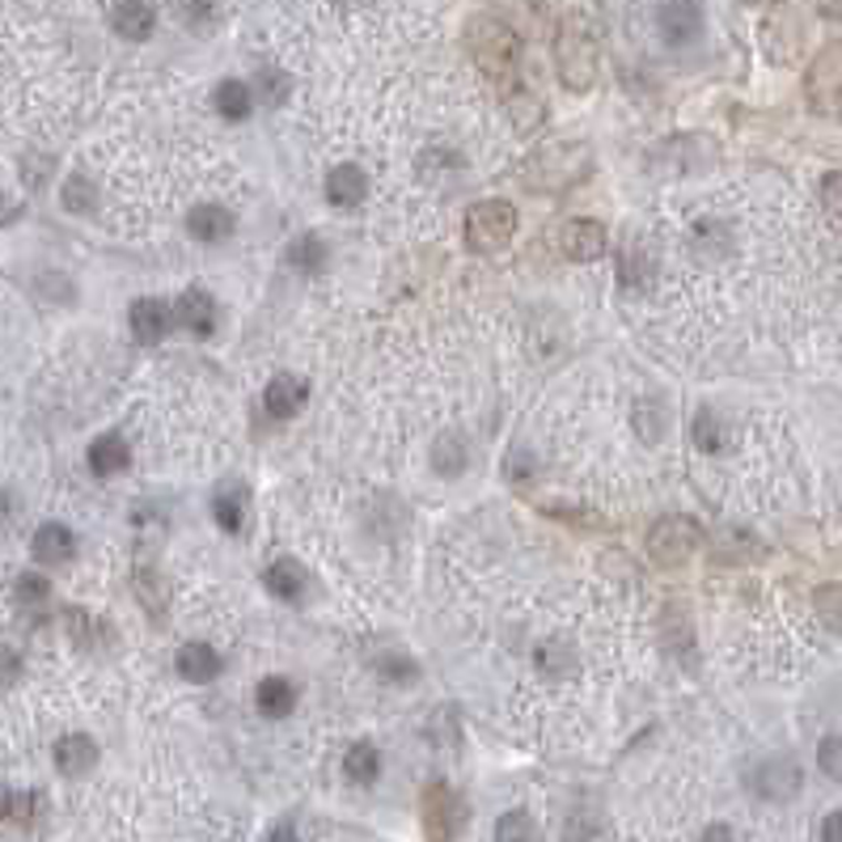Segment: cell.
I'll return each mask as SVG.
<instances>
[{
  "mask_svg": "<svg viewBox=\"0 0 842 842\" xmlns=\"http://www.w3.org/2000/svg\"><path fill=\"white\" fill-rule=\"evenodd\" d=\"M618 271H623L626 292H644L652 284V263H648V254H640V250H626Z\"/></svg>",
  "mask_w": 842,
  "mask_h": 842,
  "instance_id": "obj_33",
  "label": "cell"
},
{
  "mask_svg": "<svg viewBox=\"0 0 842 842\" xmlns=\"http://www.w3.org/2000/svg\"><path fill=\"white\" fill-rule=\"evenodd\" d=\"M698 842H737V839H732V830H728V825H707V830L698 834Z\"/></svg>",
  "mask_w": 842,
  "mask_h": 842,
  "instance_id": "obj_45",
  "label": "cell"
},
{
  "mask_svg": "<svg viewBox=\"0 0 842 842\" xmlns=\"http://www.w3.org/2000/svg\"><path fill=\"white\" fill-rule=\"evenodd\" d=\"M559 250H563L572 263H593V259H602L605 225L602 220H589V217L563 220V229H559Z\"/></svg>",
  "mask_w": 842,
  "mask_h": 842,
  "instance_id": "obj_8",
  "label": "cell"
},
{
  "mask_svg": "<svg viewBox=\"0 0 842 842\" xmlns=\"http://www.w3.org/2000/svg\"><path fill=\"white\" fill-rule=\"evenodd\" d=\"M711 554H716V563H753V559H762L767 547L746 530H724L716 542H711Z\"/></svg>",
  "mask_w": 842,
  "mask_h": 842,
  "instance_id": "obj_23",
  "label": "cell"
},
{
  "mask_svg": "<svg viewBox=\"0 0 842 842\" xmlns=\"http://www.w3.org/2000/svg\"><path fill=\"white\" fill-rule=\"evenodd\" d=\"M39 813V792H25V796H13V809H9V818L18 821H30Z\"/></svg>",
  "mask_w": 842,
  "mask_h": 842,
  "instance_id": "obj_43",
  "label": "cell"
},
{
  "mask_svg": "<svg viewBox=\"0 0 842 842\" xmlns=\"http://www.w3.org/2000/svg\"><path fill=\"white\" fill-rule=\"evenodd\" d=\"M13 593H18V602L22 605H43L51 597V584H48V576H39V572H22L18 584H13Z\"/></svg>",
  "mask_w": 842,
  "mask_h": 842,
  "instance_id": "obj_36",
  "label": "cell"
},
{
  "mask_svg": "<svg viewBox=\"0 0 842 842\" xmlns=\"http://www.w3.org/2000/svg\"><path fill=\"white\" fill-rule=\"evenodd\" d=\"M821 18H830V22H842V0H818Z\"/></svg>",
  "mask_w": 842,
  "mask_h": 842,
  "instance_id": "obj_47",
  "label": "cell"
},
{
  "mask_svg": "<svg viewBox=\"0 0 842 842\" xmlns=\"http://www.w3.org/2000/svg\"><path fill=\"white\" fill-rule=\"evenodd\" d=\"M533 661H538V669H542V674L563 677L568 669H572V665H576V652L568 648L563 640H547V644H538Z\"/></svg>",
  "mask_w": 842,
  "mask_h": 842,
  "instance_id": "obj_30",
  "label": "cell"
},
{
  "mask_svg": "<svg viewBox=\"0 0 842 842\" xmlns=\"http://www.w3.org/2000/svg\"><path fill=\"white\" fill-rule=\"evenodd\" d=\"M212 102H217V111L229 123H241L254 111V94H250V85H241V81H220Z\"/></svg>",
  "mask_w": 842,
  "mask_h": 842,
  "instance_id": "obj_25",
  "label": "cell"
},
{
  "mask_svg": "<svg viewBox=\"0 0 842 842\" xmlns=\"http://www.w3.org/2000/svg\"><path fill=\"white\" fill-rule=\"evenodd\" d=\"M554 69H559L563 90H572V94H589V90L597 85L602 39H597V25H593L589 13L572 9V13L559 22V34H554Z\"/></svg>",
  "mask_w": 842,
  "mask_h": 842,
  "instance_id": "obj_1",
  "label": "cell"
},
{
  "mask_svg": "<svg viewBox=\"0 0 842 842\" xmlns=\"http://www.w3.org/2000/svg\"><path fill=\"white\" fill-rule=\"evenodd\" d=\"M466 821V804L449 783H428L424 788V834L428 842H454Z\"/></svg>",
  "mask_w": 842,
  "mask_h": 842,
  "instance_id": "obj_6",
  "label": "cell"
},
{
  "mask_svg": "<svg viewBox=\"0 0 842 842\" xmlns=\"http://www.w3.org/2000/svg\"><path fill=\"white\" fill-rule=\"evenodd\" d=\"M60 199H64V208H69V212H76V217H85V212H94L97 191H94V183H90L85 174H73V178L64 183V191H60Z\"/></svg>",
  "mask_w": 842,
  "mask_h": 842,
  "instance_id": "obj_31",
  "label": "cell"
},
{
  "mask_svg": "<svg viewBox=\"0 0 842 842\" xmlns=\"http://www.w3.org/2000/svg\"><path fill=\"white\" fill-rule=\"evenodd\" d=\"M368 195V174L361 166H335L326 174V199L335 208H356Z\"/></svg>",
  "mask_w": 842,
  "mask_h": 842,
  "instance_id": "obj_17",
  "label": "cell"
},
{
  "mask_svg": "<svg viewBox=\"0 0 842 842\" xmlns=\"http://www.w3.org/2000/svg\"><path fill=\"white\" fill-rule=\"evenodd\" d=\"M127 458H132V449H127V440H123L119 433H102L94 445H90V470L102 475V479L127 470Z\"/></svg>",
  "mask_w": 842,
  "mask_h": 842,
  "instance_id": "obj_22",
  "label": "cell"
},
{
  "mask_svg": "<svg viewBox=\"0 0 842 842\" xmlns=\"http://www.w3.org/2000/svg\"><path fill=\"white\" fill-rule=\"evenodd\" d=\"M220 665H225V661H220L217 648H208V644H183V648H178V674L187 677L191 686L217 682Z\"/></svg>",
  "mask_w": 842,
  "mask_h": 842,
  "instance_id": "obj_20",
  "label": "cell"
},
{
  "mask_svg": "<svg viewBox=\"0 0 842 842\" xmlns=\"http://www.w3.org/2000/svg\"><path fill=\"white\" fill-rule=\"evenodd\" d=\"M834 97H842V48L825 51L818 64L809 69V102L818 111H830Z\"/></svg>",
  "mask_w": 842,
  "mask_h": 842,
  "instance_id": "obj_10",
  "label": "cell"
},
{
  "mask_svg": "<svg viewBox=\"0 0 842 842\" xmlns=\"http://www.w3.org/2000/svg\"><path fill=\"white\" fill-rule=\"evenodd\" d=\"M178 326H187L195 335H212L217 331V301L208 289H187L178 297Z\"/></svg>",
  "mask_w": 842,
  "mask_h": 842,
  "instance_id": "obj_14",
  "label": "cell"
},
{
  "mask_svg": "<svg viewBox=\"0 0 842 842\" xmlns=\"http://www.w3.org/2000/svg\"><path fill=\"white\" fill-rule=\"evenodd\" d=\"M343 775H347L352 783H373V779L382 775V753H377V746L356 741V746L347 749V758H343Z\"/></svg>",
  "mask_w": 842,
  "mask_h": 842,
  "instance_id": "obj_26",
  "label": "cell"
},
{
  "mask_svg": "<svg viewBox=\"0 0 842 842\" xmlns=\"http://www.w3.org/2000/svg\"><path fill=\"white\" fill-rule=\"evenodd\" d=\"M466 48L475 55V64H479L482 76H491L496 85H508V81H517V64H521V39H517V30L500 18H470L466 22Z\"/></svg>",
  "mask_w": 842,
  "mask_h": 842,
  "instance_id": "obj_2",
  "label": "cell"
},
{
  "mask_svg": "<svg viewBox=\"0 0 842 842\" xmlns=\"http://www.w3.org/2000/svg\"><path fill=\"white\" fill-rule=\"evenodd\" d=\"M741 4H779V0H741Z\"/></svg>",
  "mask_w": 842,
  "mask_h": 842,
  "instance_id": "obj_50",
  "label": "cell"
},
{
  "mask_svg": "<svg viewBox=\"0 0 842 842\" xmlns=\"http://www.w3.org/2000/svg\"><path fill=\"white\" fill-rule=\"evenodd\" d=\"M496 842H542V830H538V821L530 813L512 809V813L496 821Z\"/></svg>",
  "mask_w": 842,
  "mask_h": 842,
  "instance_id": "obj_28",
  "label": "cell"
},
{
  "mask_svg": "<svg viewBox=\"0 0 842 842\" xmlns=\"http://www.w3.org/2000/svg\"><path fill=\"white\" fill-rule=\"evenodd\" d=\"M433 461L440 475H461L466 470V440H461V433L440 436L433 445Z\"/></svg>",
  "mask_w": 842,
  "mask_h": 842,
  "instance_id": "obj_29",
  "label": "cell"
},
{
  "mask_svg": "<svg viewBox=\"0 0 842 842\" xmlns=\"http://www.w3.org/2000/svg\"><path fill=\"white\" fill-rule=\"evenodd\" d=\"M698 542H703L698 521L695 517H682V512L661 517V521L648 530V554H652V563H661V568L686 563V559L698 551Z\"/></svg>",
  "mask_w": 842,
  "mask_h": 842,
  "instance_id": "obj_5",
  "label": "cell"
},
{
  "mask_svg": "<svg viewBox=\"0 0 842 842\" xmlns=\"http://www.w3.org/2000/svg\"><path fill=\"white\" fill-rule=\"evenodd\" d=\"M512 233H517V208L508 199H482L466 212V241L475 254L505 250Z\"/></svg>",
  "mask_w": 842,
  "mask_h": 842,
  "instance_id": "obj_4",
  "label": "cell"
},
{
  "mask_svg": "<svg viewBox=\"0 0 842 842\" xmlns=\"http://www.w3.org/2000/svg\"><path fill=\"white\" fill-rule=\"evenodd\" d=\"M254 707L263 711L267 720H284L297 707V686H292L289 677H263L259 690H254Z\"/></svg>",
  "mask_w": 842,
  "mask_h": 842,
  "instance_id": "obj_21",
  "label": "cell"
},
{
  "mask_svg": "<svg viewBox=\"0 0 842 842\" xmlns=\"http://www.w3.org/2000/svg\"><path fill=\"white\" fill-rule=\"evenodd\" d=\"M187 233H191L195 241H225L229 233H233V212L229 208H220V204H199V208H191V217H187Z\"/></svg>",
  "mask_w": 842,
  "mask_h": 842,
  "instance_id": "obj_19",
  "label": "cell"
},
{
  "mask_svg": "<svg viewBox=\"0 0 842 842\" xmlns=\"http://www.w3.org/2000/svg\"><path fill=\"white\" fill-rule=\"evenodd\" d=\"M259 94H263V102L280 106L284 94H289V76L276 73V69H263V73H259Z\"/></svg>",
  "mask_w": 842,
  "mask_h": 842,
  "instance_id": "obj_40",
  "label": "cell"
},
{
  "mask_svg": "<svg viewBox=\"0 0 842 842\" xmlns=\"http://www.w3.org/2000/svg\"><path fill=\"white\" fill-rule=\"evenodd\" d=\"M821 842H842V809L821 821Z\"/></svg>",
  "mask_w": 842,
  "mask_h": 842,
  "instance_id": "obj_44",
  "label": "cell"
},
{
  "mask_svg": "<svg viewBox=\"0 0 842 842\" xmlns=\"http://www.w3.org/2000/svg\"><path fill=\"white\" fill-rule=\"evenodd\" d=\"M111 25H115V34H123L127 43H145L148 34L157 30V13H153L148 0H119V4L111 9Z\"/></svg>",
  "mask_w": 842,
  "mask_h": 842,
  "instance_id": "obj_13",
  "label": "cell"
},
{
  "mask_svg": "<svg viewBox=\"0 0 842 842\" xmlns=\"http://www.w3.org/2000/svg\"><path fill=\"white\" fill-rule=\"evenodd\" d=\"M94 767H97L94 737H85V732H64V737L55 741V770H60V775L81 779V775H90Z\"/></svg>",
  "mask_w": 842,
  "mask_h": 842,
  "instance_id": "obj_12",
  "label": "cell"
},
{
  "mask_svg": "<svg viewBox=\"0 0 842 842\" xmlns=\"http://www.w3.org/2000/svg\"><path fill=\"white\" fill-rule=\"evenodd\" d=\"M589 166H593L589 145H580V141H559V145L538 148L530 162L521 166V178L530 183L533 191L551 195V191H568V187H576L580 178L589 174Z\"/></svg>",
  "mask_w": 842,
  "mask_h": 842,
  "instance_id": "obj_3",
  "label": "cell"
},
{
  "mask_svg": "<svg viewBox=\"0 0 842 842\" xmlns=\"http://www.w3.org/2000/svg\"><path fill=\"white\" fill-rule=\"evenodd\" d=\"M284 263H289L292 271H318V267L326 263V246H322V238H313V233H301V238L289 241Z\"/></svg>",
  "mask_w": 842,
  "mask_h": 842,
  "instance_id": "obj_27",
  "label": "cell"
},
{
  "mask_svg": "<svg viewBox=\"0 0 842 842\" xmlns=\"http://www.w3.org/2000/svg\"><path fill=\"white\" fill-rule=\"evenodd\" d=\"M34 559L39 563H51V568H60V563H69L76 554V538L69 526H60V521H48V526H39V533H34Z\"/></svg>",
  "mask_w": 842,
  "mask_h": 842,
  "instance_id": "obj_16",
  "label": "cell"
},
{
  "mask_svg": "<svg viewBox=\"0 0 842 842\" xmlns=\"http://www.w3.org/2000/svg\"><path fill=\"white\" fill-rule=\"evenodd\" d=\"M212 512H217V526L225 533H241V500L238 496H225V491H220Z\"/></svg>",
  "mask_w": 842,
  "mask_h": 842,
  "instance_id": "obj_39",
  "label": "cell"
},
{
  "mask_svg": "<svg viewBox=\"0 0 842 842\" xmlns=\"http://www.w3.org/2000/svg\"><path fill=\"white\" fill-rule=\"evenodd\" d=\"M13 217H18V204H9L4 191H0V225H4V220H13Z\"/></svg>",
  "mask_w": 842,
  "mask_h": 842,
  "instance_id": "obj_48",
  "label": "cell"
},
{
  "mask_svg": "<svg viewBox=\"0 0 842 842\" xmlns=\"http://www.w3.org/2000/svg\"><path fill=\"white\" fill-rule=\"evenodd\" d=\"M695 445L703 454H720L724 449V424L711 410H698L695 415Z\"/></svg>",
  "mask_w": 842,
  "mask_h": 842,
  "instance_id": "obj_34",
  "label": "cell"
},
{
  "mask_svg": "<svg viewBox=\"0 0 842 842\" xmlns=\"http://www.w3.org/2000/svg\"><path fill=\"white\" fill-rule=\"evenodd\" d=\"M178 18L191 30H212L220 18V0H178Z\"/></svg>",
  "mask_w": 842,
  "mask_h": 842,
  "instance_id": "obj_32",
  "label": "cell"
},
{
  "mask_svg": "<svg viewBox=\"0 0 842 842\" xmlns=\"http://www.w3.org/2000/svg\"><path fill=\"white\" fill-rule=\"evenodd\" d=\"M821 199H825V208L842 217V174H830L825 183H821Z\"/></svg>",
  "mask_w": 842,
  "mask_h": 842,
  "instance_id": "obj_42",
  "label": "cell"
},
{
  "mask_svg": "<svg viewBox=\"0 0 842 842\" xmlns=\"http://www.w3.org/2000/svg\"><path fill=\"white\" fill-rule=\"evenodd\" d=\"M9 809H13V792L0 783V818H9Z\"/></svg>",
  "mask_w": 842,
  "mask_h": 842,
  "instance_id": "obj_49",
  "label": "cell"
},
{
  "mask_svg": "<svg viewBox=\"0 0 842 842\" xmlns=\"http://www.w3.org/2000/svg\"><path fill=\"white\" fill-rule=\"evenodd\" d=\"M505 111H508V119L517 123V132H533V127H542V119H547L542 97L533 94L530 85H521V81H508L505 85Z\"/></svg>",
  "mask_w": 842,
  "mask_h": 842,
  "instance_id": "obj_15",
  "label": "cell"
},
{
  "mask_svg": "<svg viewBox=\"0 0 842 842\" xmlns=\"http://www.w3.org/2000/svg\"><path fill=\"white\" fill-rule=\"evenodd\" d=\"M22 677V656L13 648H0V686H13Z\"/></svg>",
  "mask_w": 842,
  "mask_h": 842,
  "instance_id": "obj_41",
  "label": "cell"
},
{
  "mask_svg": "<svg viewBox=\"0 0 842 842\" xmlns=\"http://www.w3.org/2000/svg\"><path fill=\"white\" fill-rule=\"evenodd\" d=\"M818 767L825 779H834V783H842V732H834V737H825L818 746Z\"/></svg>",
  "mask_w": 842,
  "mask_h": 842,
  "instance_id": "obj_37",
  "label": "cell"
},
{
  "mask_svg": "<svg viewBox=\"0 0 842 842\" xmlns=\"http://www.w3.org/2000/svg\"><path fill=\"white\" fill-rule=\"evenodd\" d=\"M132 335H136V343H145V347H153V343H162V339L169 335V310L162 305V301H136L132 305Z\"/></svg>",
  "mask_w": 842,
  "mask_h": 842,
  "instance_id": "obj_18",
  "label": "cell"
},
{
  "mask_svg": "<svg viewBox=\"0 0 842 842\" xmlns=\"http://www.w3.org/2000/svg\"><path fill=\"white\" fill-rule=\"evenodd\" d=\"M377 674H382L385 682H398V686H407V682H415V677H419V665H415L410 656H385L382 665H377Z\"/></svg>",
  "mask_w": 842,
  "mask_h": 842,
  "instance_id": "obj_38",
  "label": "cell"
},
{
  "mask_svg": "<svg viewBox=\"0 0 842 842\" xmlns=\"http://www.w3.org/2000/svg\"><path fill=\"white\" fill-rule=\"evenodd\" d=\"M305 398H310V385L301 382V377H292V373L271 377L263 389V407L271 419H292L297 410L305 407Z\"/></svg>",
  "mask_w": 842,
  "mask_h": 842,
  "instance_id": "obj_11",
  "label": "cell"
},
{
  "mask_svg": "<svg viewBox=\"0 0 842 842\" xmlns=\"http://www.w3.org/2000/svg\"><path fill=\"white\" fill-rule=\"evenodd\" d=\"M263 842H301V834H297L292 825H276V830H271Z\"/></svg>",
  "mask_w": 842,
  "mask_h": 842,
  "instance_id": "obj_46",
  "label": "cell"
},
{
  "mask_svg": "<svg viewBox=\"0 0 842 842\" xmlns=\"http://www.w3.org/2000/svg\"><path fill=\"white\" fill-rule=\"evenodd\" d=\"M698 34H703V9L695 0H669L661 9V39L669 48H686V43H695Z\"/></svg>",
  "mask_w": 842,
  "mask_h": 842,
  "instance_id": "obj_9",
  "label": "cell"
},
{
  "mask_svg": "<svg viewBox=\"0 0 842 842\" xmlns=\"http://www.w3.org/2000/svg\"><path fill=\"white\" fill-rule=\"evenodd\" d=\"M818 614H821V623L825 626H834V631H842V584H825V589H818Z\"/></svg>",
  "mask_w": 842,
  "mask_h": 842,
  "instance_id": "obj_35",
  "label": "cell"
},
{
  "mask_svg": "<svg viewBox=\"0 0 842 842\" xmlns=\"http://www.w3.org/2000/svg\"><path fill=\"white\" fill-rule=\"evenodd\" d=\"M800 783H804V775L796 767L792 758H770L762 767L749 775V788L758 800H770V804H783V800H792L800 792Z\"/></svg>",
  "mask_w": 842,
  "mask_h": 842,
  "instance_id": "obj_7",
  "label": "cell"
},
{
  "mask_svg": "<svg viewBox=\"0 0 842 842\" xmlns=\"http://www.w3.org/2000/svg\"><path fill=\"white\" fill-rule=\"evenodd\" d=\"M263 580H267V589H271L280 602H297V597L305 593V584H310L305 568H301V563H292V559H280V563H271Z\"/></svg>",
  "mask_w": 842,
  "mask_h": 842,
  "instance_id": "obj_24",
  "label": "cell"
}]
</instances>
